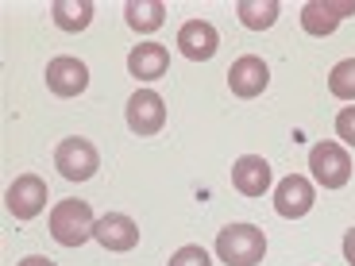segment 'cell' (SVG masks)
I'll use <instances>...</instances> for the list:
<instances>
[{"mask_svg":"<svg viewBox=\"0 0 355 266\" xmlns=\"http://www.w3.org/2000/svg\"><path fill=\"white\" fill-rule=\"evenodd\" d=\"M162 124H166V105H162L159 93L155 89L132 93V100H128V127L135 135H155Z\"/></svg>","mask_w":355,"mask_h":266,"instance_id":"6","label":"cell"},{"mask_svg":"<svg viewBox=\"0 0 355 266\" xmlns=\"http://www.w3.org/2000/svg\"><path fill=\"white\" fill-rule=\"evenodd\" d=\"M266 81H270V70H266V62L259 58V54H243V58H236V62H232V70H228L232 93H236V97H243V100L259 97V93L266 89Z\"/></svg>","mask_w":355,"mask_h":266,"instance_id":"8","label":"cell"},{"mask_svg":"<svg viewBox=\"0 0 355 266\" xmlns=\"http://www.w3.org/2000/svg\"><path fill=\"white\" fill-rule=\"evenodd\" d=\"M166 66H170V54H166V46H159V43H139L132 54H128V70H132V78H139V81L162 78Z\"/></svg>","mask_w":355,"mask_h":266,"instance_id":"14","label":"cell"},{"mask_svg":"<svg viewBox=\"0 0 355 266\" xmlns=\"http://www.w3.org/2000/svg\"><path fill=\"white\" fill-rule=\"evenodd\" d=\"M124 19L132 31H139V35H151V31H159L162 19H166V4L162 0H132L124 8Z\"/></svg>","mask_w":355,"mask_h":266,"instance_id":"15","label":"cell"},{"mask_svg":"<svg viewBox=\"0 0 355 266\" xmlns=\"http://www.w3.org/2000/svg\"><path fill=\"white\" fill-rule=\"evenodd\" d=\"M19 266H58V263H51V258H43V255H31V258H24Z\"/></svg>","mask_w":355,"mask_h":266,"instance_id":"22","label":"cell"},{"mask_svg":"<svg viewBox=\"0 0 355 266\" xmlns=\"http://www.w3.org/2000/svg\"><path fill=\"white\" fill-rule=\"evenodd\" d=\"M232 186L240 189L243 197H263L266 189H270V166H266V159L243 154V159L232 166Z\"/></svg>","mask_w":355,"mask_h":266,"instance_id":"13","label":"cell"},{"mask_svg":"<svg viewBox=\"0 0 355 266\" xmlns=\"http://www.w3.org/2000/svg\"><path fill=\"white\" fill-rule=\"evenodd\" d=\"M89 85V70L81 58H54L46 66V89L54 97H81Z\"/></svg>","mask_w":355,"mask_h":266,"instance_id":"9","label":"cell"},{"mask_svg":"<svg viewBox=\"0 0 355 266\" xmlns=\"http://www.w3.org/2000/svg\"><path fill=\"white\" fill-rule=\"evenodd\" d=\"M93 228H97V220H93V209H89L85 201H58L51 209V236L62 247H81L85 240H93Z\"/></svg>","mask_w":355,"mask_h":266,"instance_id":"2","label":"cell"},{"mask_svg":"<svg viewBox=\"0 0 355 266\" xmlns=\"http://www.w3.org/2000/svg\"><path fill=\"white\" fill-rule=\"evenodd\" d=\"M170 266H213V263H209V255L201 247H182L170 255Z\"/></svg>","mask_w":355,"mask_h":266,"instance_id":"19","label":"cell"},{"mask_svg":"<svg viewBox=\"0 0 355 266\" xmlns=\"http://www.w3.org/2000/svg\"><path fill=\"white\" fill-rule=\"evenodd\" d=\"M329 93H332V97H340V100H355V58H344V62L332 66Z\"/></svg>","mask_w":355,"mask_h":266,"instance_id":"18","label":"cell"},{"mask_svg":"<svg viewBox=\"0 0 355 266\" xmlns=\"http://www.w3.org/2000/svg\"><path fill=\"white\" fill-rule=\"evenodd\" d=\"M309 170L317 174V181L324 189H340V186H347V177H352V159H347V151L340 143L324 139V143H313Z\"/></svg>","mask_w":355,"mask_h":266,"instance_id":"4","label":"cell"},{"mask_svg":"<svg viewBox=\"0 0 355 266\" xmlns=\"http://www.w3.org/2000/svg\"><path fill=\"white\" fill-rule=\"evenodd\" d=\"M216 255L224 266H259L266 255V236L255 224H228L216 236Z\"/></svg>","mask_w":355,"mask_h":266,"instance_id":"1","label":"cell"},{"mask_svg":"<svg viewBox=\"0 0 355 266\" xmlns=\"http://www.w3.org/2000/svg\"><path fill=\"white\" fill-rule=\"evenodd\" d=\"M51 16L62 31H85L89 19H93V4L89 0H54Z\"/></svg>","mask_w":355,"mask_h":266,"instance_id":"16","label":"cell"},{"mask_svg":"<svg viewBox=\"0 0 355 266\" xmlns=\"http://www.w3.org/2000/svg\"><path fill=\"white\" fill-rule=\"evenodd\" d=\"M275 209H278V216H286V220L305 216L313 209V186L305 181L302 174L282 177V181H278V189H275Z\"/></svg>","mask_w":355,"mask_h":266,"instance_id":"11","label":"cell"},{"mask_svg":"<svg viewBox=\"0 0 355 266\" xmlns=\"http://www.w3.org/2000/svg\"><path fill=\"white\" fill-rule=\"evenodd\" d=\"M344 258H347V263L355 266V228H352V231H347V236H344Z\"/></svg>","mask_w":355,"mask_h":266,"instance_id":"21","label":"cell"},{"mask_svg":"<svg viewBox=\"0 0 355 266\" xmlns=\"http://www.w3.org/2000/svg\"><path fill=\"white\" fill-rule=\"evenodd\" d=\"M240 19L251 31H266V27L278 19V0H240Z\"/></svg>","mask_w":355,"mask_h":266,"instance_id":"17","label":"cell"},{"mask_svg":"<svg viewBox=\"0 0 355 266\" xmlns=\"http://www.w3.org/2000/svg\"><path fill=\"white\" fill-rule=\"evenodd\" d=\"M347 16H355V0H309L302 8V27L309 35H332Z\"/></svg>","mask_w":355,"mask_h":266,"instance_id":"7","label":"cell"},{"mask_svg":"<svg viewBox=\"0 0 355 266\" xmlns=\"http://www.w3.org/2000/svg\"><path fill=\"white\" fill-rule=\"evenodd\" d=\"M93 240H97L105 251H132L135 243H139V228H135L132 216L108 213V216H101V220H97V228H93Z\"/></svg>","mask_w":355,"mask_h":266,"instance_id":"10","label":"cell"},{"mask_svg":"<svg viewBox=\"0 0 355 266\" xmlns=\"http://www.w3.org/2000/svg\"><path fill=\"white\" fill-rule=\"evenodd\" d=\"M54 166H58V174H62L66 181H85V177L97 174L101 154H97V147H93L89 139L70 135V139L58 143V151H54Z\"/></svg>","mask_w":355,"mask_h":266,"instance_id":"3","label":"cell"},{"mask_svg":"<svg viewBox=\"0 0 355 266\" xmlns=\"http://www.w3.org/2000/svg\"><path fill=\"white\" fill-rule=\"evenodd\" d=\"M336 135H340L344 143H352V147H355V105L344 108V112L336 116Z\"/></svg>","mask_w":355,"mask_h":266,"instance_id":"20","label":"cell"},{"mask_svg":"<svg viewBox=\"0 0 355 266\" xmlns=\"http://www.w3.org/2000/svg\"><path fill=\"white\" fill-rule=\"evenodd\" d=\"M8 213L16 216V220H35L39 213L46 209V181L39 174H24L16 177L8 186Z\"/></svg>","mask_w":355,"mask_h":266,"instance_id":"5","label":"cell"},{"mask_svg":"<svg viewBox=\"0 0 355 266\" xmlns=\"http://www.w3.org/2000/svg\"><path fill=\"white\" fill-rule=\"evenodd\" d=\"M216 46H220V35H216V27L205 24V19H189V24H182V31H178V51L186 54V58H193V62L213 58Z\"/></svg>","mask_w":355,"mask_h":266,"instance_id":"12","label":"cell"}]
</instances>
